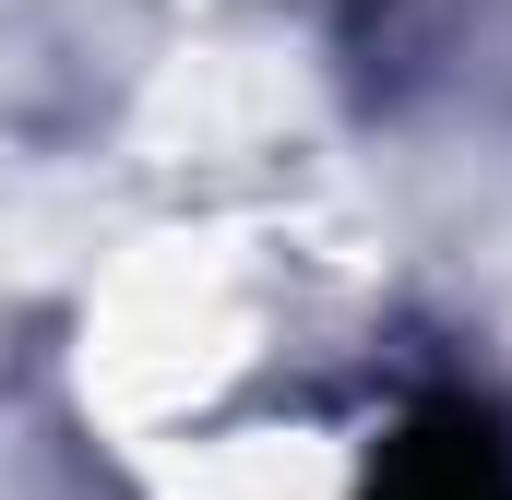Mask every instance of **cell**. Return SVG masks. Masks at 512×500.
I'll return each mask as SVG.
<instances>
[{"mask_svg":"<svg viewBox=\"0 0 512 500\" xmlns=\"http://www.w3.org/2000/svg\"><path fill=\"white\" fill-rule=\"evenodd\" d=\"M370 500H512V441L489 429V417L441 405V417H417V429L382 453Z\"/></svg>","mask_w":512,"mask_h":500,"instance_id":"obj_1","label":"cell"}]
</instances>
